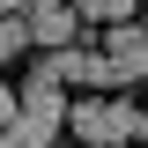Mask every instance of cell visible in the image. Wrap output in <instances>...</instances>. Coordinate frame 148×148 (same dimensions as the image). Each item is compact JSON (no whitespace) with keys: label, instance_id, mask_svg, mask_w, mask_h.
Here are the masks:
<instances>
[{"label":"cell","instance_id":"cell-1","mask_svg":"<svg viewBox=\"0 0 148 148\" xmlns=\"http://www.w3.org/2000/svg\"><path fill=\"white\" fill-rule=\"evenodd\" d=\"M67 133H82V141H148V111L111 104V96H82V104H67Z\"/></svg>","mask_w":148,"mask_h":148},{"label":"cell","instance_id":"cell-7","mask_svg":"<svg viewBox=\"0 0 148 148\" xmlns=\"http://www.w3.org/2000/svg\"><path fill=\"white\" fill-rule=\"evenodd\" d=\"M141 0H74V15H82V30H104V22H126Z\"/></svg>","mask_w":148,"mask_h":148},{"label":"cell","instance_id":"cell-3","mask_svg":"<svg viewBox=\"0 0 148 148\" xmlns=\"http://www.w3.org/2000/svg\"><path fill=\"white\" fill-rule=\"evenodd\" d=\"M22 22H30V45L59 52L82 37V15H74V0H22Z\"/></svg>","mask_w":148,"mask_h":148},{"label":"cell","instance_id":"cell-6","mask_svg":"<svg viewBox=\"0 0 148 148\" xmlns=\"http://www.w3.org/2000/svg\"><path fill=\"white\" fill-rule=\"evenodd\" d=\"M45 141H59V119H45V111H22V104H15V119L0 126V148H45Z\"/></svg>","mask_w":148,"mask_h":148},{"label":"cell","instance_id":"cell-8","mask_svg":"<svg viewBox=\"0 0 148 148\" xmlns=\"http://www.w3.org/2000/svg\"><path fill=\"white\" fill-rule=\"evenodd\" d=\"M22 52H30V22H22V8H15V15H0V67L22 59Z\"/></svg>","mask_w":148,"mask_h":148},{"label":"cell","instance_id":"cell-4","mask_svg":"<svg viewBox=\"0 0 148 148\" xmlns=\"http://www.w3.org/2000/svg\"><path fill=\"white\" fill-rule=\"evenodd\" d=\"M15 104H22V111H45V119H59V126H67V96H59V67H52V59L22 74V89H15Z\"/></svg>","mask_w":148,"mask_h":148},{"label":"cell","instance_id":"cell-10","mask_svg":"<svg viewBox=\"0 0 148 148\" xmlns=\"http://www.w3.org/2000/svg\"><path fill=\"white\" fill-rule=\"evenodd\" d=\"M15 8H22V0H0V15H15Z\"/></svg>","mask_w":148,"mask_h":148},{"label":"cell","instance_id":"cell-5","mask_svg":"<svg viewBox=\"0 0 148 148\" xmlns=\"http://www.w3.org/2000/svg\"><path fill=\"white\" fill-rule=\"evenodd\" d=\"M52 67H59V82H82V89H111V82H119V74L104 67V52H89V45H59Z\"/></svg>","mask_w":148,"mask_h":148},{"label":"cell","instance_id":"cell-9","mask_svg":"<svg viewBox=\"0 0 148 148\" xmlns=\"http://www.w3.org/2000/svg\"><path fill=\"white\" fill-rule=\"evenodd\" d=\"M8 119H15V89L0 82V126H8Z\"/></svg>","mask_w":148,"mask_h":148},{"label":"cell","instance_id":"cell-2","mask_svg":"<svg viewBox=\"0 0 148 148\" xmlns=\"http://www.w3.org/2000/svg\"><path fill=\"white\" fill-rule=\"evenodd\" d=\"M96 52H104V67L119 74V82H148V22H104V45H96Z\"/></svg>","mask_w":148,"mask_h":148}]
</instances>
